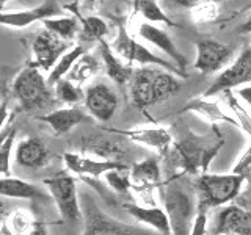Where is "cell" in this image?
Returning a JSON list of instances; mask_svg holds the SVG:
<instances>
[{
	"mask_svg": "<svg viewBox=\"0 0 251 235\" xmlns=\"http://www.w3.org/2000/svg\"><path fill=\"white\" fill-rule=\"evenodd\" d=\"M226 97H227L229 108L232 110L235 119H237V122H239V127L251 138V116L247 113V110L239 104V100L232 94V91H226Z\"/></svg>",
	"mask_w": 251,
	"mask_h": 235,
	"instance_id": "cell-34",
	"label": "cell"
},
{
	"mask_svg": "<svg viewBox=\"0 0 251 235\" xmlns=\"http://www.w3.org/2000/svg\"><path fill=\"white\" fill-rule=\"evenodd\" d=\"M96 0H85V5H93Z\"/></svg>",
	"mask_w": 251,
	"mask_h": 235,
	"instance_id": "cell-41",
	"label": "cell"
},
{
	"mask_svg": "<svg viewBox=\"0 0 251 235\" xmlns=\"http://www.w3.org/2000/svg\"><path fill=\"white\" fill-rule=\"evenodd\" d=\"M113 50L118 52L123 58L129 61H135L141 66H160L162 69L168 70L171 74H176L180 77H187L185 72H182L176 65H171L167 60H162L160 57L154 55L151 50H148L145 46L137 43L135 39H132L124 27H120V33H118L116 39L113 41Z\"/></svg>",
	"mask_w": 251,
	"mask_h": 235,
	"instance_id": "cell-7",
	"label": "cell"
},
{
	"mask_svg": "<svg viewBox=\"0 0 251 235\" xmlns=\"http://www.w3.org/2000/svg\"><path fill=\"white\" fill-rule=\"evenodd\" d=\"M46 28L52 33L58 35L61 39H73L77 33V21L71 18H61V19H46L44 21Z\"/></svg>",
	"mask_w": 251,
	"mask_h": 235,
	"instance_id": "cell-30",
	"label": "cell"
},
{
	"mask_svg": "<svg viewBox=\"0 0 251 235\" xmlns=\"http://www.w3.org/2000/svg\"><path fill=\"white\" fill-rule=\"evenodd\" d=\"M124 209L127 210V213L133 216L140 223H145L151 229L157 231L160 235H173L171 231V223L167 210L160 207H141L138 204L126 202Z\"/></svg>",
	"mask_w": 251,
	"mask_h": 235,
	"instance_id": "cell-16",
	"label": "cell"
},
{
	"mask_svg": "<svg viewBox=\"0 0 251 235\" xmlns=\"http://www.w3.org/2000/svg\"><path fill=\"white\" fill-rule=\"evenodd\" d=\"M55 97H58L65 104L75 105L78 102L85 100V93L77 85H74V82L63 78L55 85Z\"/></svg>",
	"mask_w": 251,
	"mask_h": 235,
	"instance_id": "cell-27",
	"label": "cell"
},
{
	"mask_svg": "<svg viewBox=\"0 0 251 235\" xmlns=\"http://www.w3.org/2000/svg\"><path fill=\"white\" fill-rule=\"evenodd\" d=\"M60 216L66 223H80L83 219L82 204L77 194V182L68 171H58L43 180Z\"/></svg>",
	"mask_w": 251,
	"mask_h": 235,
	"instance_id": "cell-5",
	"label": "cell"
},
{
	"mask_svg": "<svg viewBox=\"0 0 251 235\" xmlns=\"http://www.w3.org/2000/svg\"><path fill=\"white\" fill-rule=\"evenodd\" d=\"M225 144L222 140H209L204 137H195L190 133L187 138L180 140L179 143L173 146V154L177 160V164L182 168L184 174H206L210 162L215 159V155L220 152V149Z\"/></svg>",
	"mask_w": 251,
	"mask_h": 235,
	"instance_id": "cell-3",
	"label": "cell"
},
{
	"mask_svg": "<svg viewBox=\"0 0 251 235\" xmlns=\"http://www.w3.org/2000/svg\"><path fill=\"white\" fill-rule=\"evenodd\" d=\"M237 96H240L251 107V86H243V88H240L237 91Z\"/></svg>",
	"mask_w": 251,
	"mask_h": 235,
	"instance_id": "cell-38",
	"label": "cell"
},
{
	"mask_svg": "<svg viewBox=\"0 0 251 235\" xmlns=\"http://www.w3.org/2000/svg\"><path fill=\"white\" fill-rule=\"evenodd\" d=\"M28 235H47V229L43 223V219H36L33 223V227H31V231L28 232Z\"/></svg>",
	"mask_w": 251,
	"mask_h": 235,
	"instance_id": "cell-37",
	"label": "cell"
},
{
	"mask_svg": "<svg viewBox=\"0 0 251 235\" xmlns=\"http://www.w3.org/2000/svg\"><path fill=\"white\" fill-rule=\"evenodd\" d=\"M160 196L167 210L173 235H190L193 219L196 216L195 194L180 185L176 179L160 188Z\"/></svg>",
	"mask_w": 251,
	"mask_h": 235,
	"instance_id": "cell-1",
	"label": "cell"
},
{
	"mask_svg": "<svg viewBox=\"0 0 251 235\" xmlns=\"http://www.w3.org/2000/svg\"><path fill=\"white\" fill-rule=\"evenodd\" d=\"M157 69L151 66H141L140 69L133 70L130 80V97L133 105L143 110L152 105V83Z\"/></svg>",
	"mask_w": 251,
	"mask_h": 235,
	"instance_id": "cell-17",
	"label": "cell"
},
{
	"mask_svg": "<svg viewBox=\"0 0 251 235\" xmlns=\"http://www.w3.org/2000/svg\"><path fill=\"white\" fill-rule=\"evenodd\" d=\"M176 2L180 3V5H184V6H195V5L207 2V0H176Z\"/></svg>",
	"mask_w": 251,
	"mask_h": 235,
	"instance_id": "cell-39",
	"label": "cell"
},
{
	"mask_svg": "<svg viewBox=\"0 0 251 235\" xmlns=\"http://www.w3.org/2000/svg\"><path fill=\"white\" fill-rule=\"evenodd\" d=\"M83 232L82 235H155L148 229L130 226L104 213L91 196L82 198Z\"/></svg>",
	"mask_w": 251,
	"mask_h": 235,
	"instance_id": "cell-6",
	"label": "cell"
},
{
	"mask_svg": "<svg viewBox=\"0 0 251 235\" xmlns=\"http://www.w3.org/2000/svg\"><path fill=\"white\" fill-rule=\"evenodd\" d=\"M247 10H251V2H250L245 8H243V11H247Z\"/></svg>",
	"mask_w": 251,
	"mask_h": 235,
	"instance_id": "cell-42",
	"label": "cell"
},
{
	"mask_svg": "<svg viewBox=\"0 0 251 235\" xmlns=\"http://www.w3.org/2000/svg\"><path fill=\"white\" fill-rule=\"evenodd\" d=\"M108 185L113 188L118 194H129L132 188V177L130 171L127 169H116L110 171L105 174Z\"/></svg>",
	"mask_w": 251,
	"mask_h": 235,
	"instance_id": "cell-32",
	"label": "cell"
},
{
	"mask_svg": "<svg viewBox=\"0 0 251 235\" xmlns=\"http://www.w3.org/2000/svg\"><path fill=\"white\" fill-rule=\"evenodd\" d=\"M38 119L49 125L57 137H61L69 133L75 125L86 121V115L77 107H68V108L53 110L50 113L39 116Z\"/></svg>",
	"mask_w": 251,
	"mask_h": 235,
	"instance_id": "cell-18",
	"label": "cell"
},
{
	"mask_svg": "<svg viewBox=\"0 0 251 235\" xmlns=\"http://www.w3.org/2000/svg\"><path fill=\"white\" fill-rule=\"evenodd\" d=\"M14 138L16 130L11 129L2 138V143H0V171H2V177H11V152Z\"/></svg>",
	"mask_w": 251,
	"mask_h": 235,
	"instance_id": "cell-31",
	"label": "cell"
},
{
	"mask_svg": "<svg viewBox=\"0 0 251 235\" xmlns=\"http://www.w3.org/2000/svg\"><path fill=\"white\" fill-rule=\"evenodd\" d=\"M132 184L140 188H148L151 190L152 187H157L160 184L162 171L160 163L155 157H148V159L135 163L130 169Z\"/></svg>",
	"mask_w": 251,
	"mask_h": 235,
	"instance_id": "cell-22",
	"label": "cell"
},
{
	"mask_svg": "<svg viewBox=\"0 0 251 235\" xmlns=\"http://www.w3.org/2000/svg\"><path fill=\"white\" fill-rule=\"evenodd\" d=\"M66 43L65 39H61L58 35L52 33V31H43L41 35L33 43V55H35V63L33 66L43 70H50L57 65L58 60L65 55L66 50Z\"/></svg>",
	"mask_w": 251,
	"mask_h": 235,
	"instance_id": "cell-11",
	"label": "cell"
},
{
	"mask_svg": "<svg viewBox=\"0 0 251 235\" xmlns=\"http://www.w3.org/2000/svg\"><path fill=\"white\" fill-rule=\"evenodd\" d=\"M99 69V63L98 60L91 57V55L85 53L83 57L75 63V66L73 70L68 74V80L71 82H85L90 75H93L96 70Z\"/></svg>",
	"mask_w": 251,
	"mask_h": 235,
	"instance_id": "cell-28",
	"label": "cell"
},
{
	"mask_svg": "<svg viewBox=\"0 0 251 235\" xmlns=\"http://www.w3.org/2000/svg\"><path fill=\"white\" fill-rule=\"evenodd\" d=\"M13 94L25 112L46 108L52 102L50 85L44 80L36 66L24 68L13 82Z\"/></svg>",
	"mask_w": 251,
	"mask_h": 235,
	"instance_id": "cell-4",
	"label": "cell"
},
{
	"mask_svg": "<svg viewBox=\"0 0 251 235\" xmlns=\"http://www.w3.org/2000/svg\"><path fill=\"white\" fill-rule=\"evenodd\" d=\"M184 112H195L201 115L202 118H206V119L212 124H217V122H225V124H231L234 127H239V122L235 118H231L227 116L226 113H223L220 107L215 104V102H209L204 97L201 99H193L188 102L187 105H184V108L180 110V113Z\"/></svg>",
	"mask_w": 251,
	"mask_h": 235,
	"instance_id": "cell-23",
	"label": "cell"
},
{
	"mask_svg": "<svg viewBox=\"0 0 251 235\" xmlns=\"http://www.w3.org/2000/svg\"><path fill=\"white\" fill-rule=\"evenodd\" d=\"M207 234V212L198 210L193 219L190 235H206Z\"/></svg>",
	"mask_w": 251,
	"mask_h": 235,
	"instance_id": "cell-35",
	"label": "cell"
},
{
	"mask_svg": "<svg viewBox=\"0 0 251 235\" xmlns=\"http://www.w3.org/2000/svg\"><path fill=\"white\" fill-rule=\"evenodd\" d=\"M138 33H140L141 38L146 39L148 43H151L155 47H159V49L167 53L170 58L175 60L176 66L184 72V69L187 66V60H185L184 55L176 49L175 43L171 41V38L168 36L167 31H163L160 28L151 25V24H146L145 22V24H141V25H140Z\"/></svg>",
	"mask_w": 251,
	"mask_h": 235,
	"instance_id": "cell-20",
	"label": "cell"
},
{
	"mask_svg": "<svg viewBox=\"0 0 251 235\" xmlns=\"http://www.w3.org/2000/svg\"><path fill=\"white\" fill-rule=\"evenodd\" d=\"M0 194L3 198L11 199H28L36 202H47L50 198L49 193H46L39 187L22 180L18 177H2L0 179Z\"/></svg>",
	"mask_w": 251,
	"mask_h": 235,
	"instance_id": "cell-15",
	"label": "cell"
},
{
	"mask_svg": "<svg viewBox=\"0 0 251 235\" xmlns=\"http://www.w3.org/2000/svg\"><path fill=\"white\" fill-rule=\"evenodd\" d=\"M251 168V143L247 147V151L242 154V157L237 160V163L234 164V168L231 169V172L234 174H240V176H247L248 169Z\"/></svg>",
	"mask_w": 251,
	"mask_h": 235,
	"instance_id": "cell-36",
	"label": "cell"
},
{
	"mask_svg": "<svg viewBox=\"0 0 251 235\" xmlns=\"http://www.w3.org/2000/svg\"><path fill=\"white\" fill-rule=\"evenodd\" d=\"M60 14V8L55 5L52 0H47L43 5H39L33 10L28 11H19V13H3L2 14V24L3 25H10V27H27L30 24H33L39 19H50L52 16Z\"/></svg>",
	"mask_w": 251,
	"mask_h": 235,
	"instance_id": "cell-21",
	"label": "cell"
},
{
	"mask_svg": "<svg viewBox=\"0 0 251 235\" xmlns=\"http://www.w3.org/2000/svg\"><path fill=\"white\" fill-rule=\"evenodd\" d=\"M63 162L66 164V169L69 172H74L78 176H88V177H100L105 176L110 171L116 169H127L129 166L120 160H93L88 157L78 155L74 152L63 154Z\"/></svg>",
	"mask_w": 251,
	"mask_h": 235,
	"instance_id": "cell-12",
	"label": "cell"
},
{
	"mask_svg": "<svg viewBox=\"0 0 251 235\" xmlns=\"http://www.w3.org/2000/svg\"><path fill=\"white\" fill-rule=\"evenodd\" d=\"M251 83V44L243 50L229 68L220 74L206 90L202 97H212L218 93L231 91L239 85Z\"/></svg>",
	"mask_w": 251,
	"mask_h": 235,
	"instance_id": "cell-8",
	"label": "cell"
},
{
	"mask_svg": "<svg viewBox=\"0 0 251 235\" xmlns=\"http://www.w3.org/2000/svg\"><path fill=\"white\" fill-rule=\"evenodd\" d=\"M99 44H100V58H102V61H104L107 75L118 85H124V83L130 82L132 75H133L132 68L123 65L121 60H118L115 57L113 52H112V47H110L104 39L99 41Z\"/></svg>",
	"mask_w": 251,
	"mask_h": 235,
	"instance_id": "cell-24",
	"label": "cell"
},
{
	"mask_svg": "<svg viewBox=\"0 0 251 235\" xmlns=\"http://www.w3.org/2000/svg\"><path fill=\"white\" fill-rule=\"evenodd\" d=\"M110 132L121 133V135H126L138 144L152 147L160 155H167L173 144V138L167 129H133V130H110Z\"/></svg>",
	"mask_w": 251,
	"mask_h": 235,
	"instance_id": "cell-19",
	"label": "cell"
},
{
	"mask_svg": "<svg viewBox=\"0 0 251 235\" xmlns=\"http://www.w3.org/2000/svg\"><path fill=\"white\" fill-rule=\"evenodd\" d=\"M239 31H240V33H251V18L245 24H243Z\"/></svg>",
	"mask_w": 251,
	"mask_h": 235,
	"instance_id": "cell-40",
	"label": "cell"
},
{
	"mask_svg": "<svg viewBox=\"0 0 251 235\" xmlns=\"http://www.w3.org/2000/svg\"><path fill=\"white\" fill-rule=\"evenodd\" d=\"M247 176L240 174H201L195 180L198 193V210H209L231 202L242 190Z\"/></svg>",
	"mask_w": 251,
	"mask_h": 235,
	"instance_id": "cell-2",
	"label": "cell"
},
{
	"mask_svg": "<svg viewBox=\"0 0 251 235\" xmlns=\"http://www.w3.org/2000/svg\"><path fill=\"white\" fill-rule=\"evenodd\" d=\"M214 235H251V212L239 207H225L215 219Z\"/></svg>",
	"mask_w": 251,
	"mask_h": 235,
	"instance_id": "cell-13",
	"label": "cell"
},
{
	"mask_svg": "<svg viewBox=\"0 0 251 235\" xmlns=\"http://www.w3.org/2000/svg\"><path fill=\"white\" fill-rule=\"evenodd\" d=\"M137 8L138 11L145 16V19L151 21V22H165L167 25H175L165 14L160 6L155 3V0H137Z\"/></svg>",
	"mask_w": 251,
	"mask_h": 235,
	"instance_id": "cell-33",
	"label": "cell"
},
{
	"mask_svg": "<svg viewBox=\"0 0 251 235\" xmlns=\"http://www.w3.org/2000/svg\"><path fill=\"white\" fill-rule=\"evenodd\" d=\"M118 94L104 82L94 83L85 91V107L88 113L100 122L112 119L118 110Z\"/></svg>",
	"mask_w": 251,
	"mask_h": 235,
	"instance_id": "cell-10",
	"label": "cell"
},
{
	"mask_svg": "<svg viewBox=\"0 0 251 235\" xmlns=\"http://www.w3.org/2000/svg\"><path fill=\"white\" fill-rule=\"evenodd\" d=\"M180 82L176 78L175 74L168 72V70H159L154 75V83H152V105L160 104L171 99L173 96L180 91Z\"/></svg>",
	"mask_w": 251,
	"mask_h": 235,
	"instance_id": "cell-25",
	"label": "cell"
},
{
	"mask_svg": "<svg viewBox=\"0 0 251 235\" xmlns=\"http://www.w3.org/2000/svg\"><path fill=\"white\" fill-rule=\"evenodd\" d=\"M234 53V47L215 39H201L196 44V60L195 68L202 75H210L222 69Z\"/></svg>",
	"mask_w": 251,
	"mask_h": 235,
	"instance_id": "cell-9",
	"label": "cell"
},
{
	"mask_svg": "<svg viewBox=\"0 0 251 235\" xmlns=\"http://www.w3.org/2000/svg\"><path fill=\"white\" fill-rule=\"evenodd\" d=\"M16 163L22 168L39 169L44 168L50 162V152L46 143L38 137H28L22 140L16 147Z\"/></svg>",
	"mask_w": 251,
	"mask_h": 235,
	"instance_id": "cell-14",
	"label": "cell"
},
{
	"mask_svg": "<svg viewBox=\"0 0 251 235\" xmlns=\"http://www.w3.org/2000/svg\"><path fill=\"white\" fill-rule=\"evenodd\" d=\"M82 39L83 41H102L104 35H107V24L102 21L100 18L96 16H90L82 21Z\"/></svg>",
	"mask_w": 251,
	"mask_h": 235,
	"instance_id": "cell-29",
	"label": "cell"
},
{
	"mask_svg": "<svg viewBox=\"0 0 251 235\" xmlns=\"http://www.w3.org/2000/svg\"><path fill=\"white\" fill-rule=\"evenodd\" d=\"M85 53H86V49L83 46H75L74 49H71L69 52H66L58 60L57 65L53 66V69L50 70L49 78H47V83H49L50 86H55L60 80H63L65 77H68V74L75 66V63L80 60Z\"/></svg>",
	"mask_w": 251,
	"mask_h": 235,
	"instance_id": "cell-26",
	"label": "cell"
}]
</instances>
